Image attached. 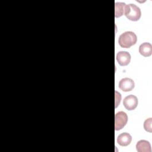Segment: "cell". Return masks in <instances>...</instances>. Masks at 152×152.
I'll return each instance as SVG.
<instances>
[{
	"label": "cell",
	"instance_id": "1",
	"mask_svg": "<svg viewBox=\"0 0 152 152\" xmlns=\"http://www.w3.org/2000/svg\"><path fill=\"white\" fill-rule=\"evenodd\" d=\"M137 41V35L132 31H128L122 33L118 39V43L123 48H129L134 45Z\"/></svg>",
	"mask_w": 152,
	"mask_h": 152
},
{
	"label": "cell",
	"instance_id": "2",
	"mask_svg": "<svg viewBox=\"0 0 152 152\" xmlns=\"http://www.w3.org/2000/svg\"><path fill=\"white\" fill-rule=\"evenodd\" d=\"M124 15L128 20L136 21L140 20L141 15V12L140 8L138 6L134 4H129L125 6Z\"/></svg>",
	"mask_w": 152,
	"mask_h": 152
},
{
	"label": "cell",
	"instance_id": "3",
	"mask_svg": "<svg viewBox=\"0 0 152 152\" xmlns=\"http://www.w3.org/2000/svg\"><path fill=\"white\" fill-rule=\"evenodd\" d=\"M128 122V116L123 111L117 112L115 115V129L119 131L122 129Z\"/></svg>",
	"mask_w": 152,
	"mask_h": 152
},
{
	"label": "cell",
	"instance_id": "4",
	"mask_svg": "<svg viewBox=\"0 0 152 152\" xmlns=\"http://www.w3.org/2000/svg\"><path fill=\"white\" fill-rule=\"evenodd\" d=\"M138 99L137 97L132 94L126 96L123 101V104L126 109L128 110H134L138 105Z\"/></svg>",
	"mask_w": 152,
	"mask_h": 152
},
{
	"label": "cell",
	"instance_id": "5",
	"mask_svg": "<svg viewBox=\"0 0 152 152\" xmlns=\"http://www.w3.org/2000/svg\"><path fill=\"white\" fill-rule=\"evenodd\" d=\"M135 87L134 81L129 78H124L119 83V88L123 91H130Z\"/></svg>",
	"mask_w": 152,
	"mask_h": 152
},
{
	"label": "cell",
	"instance_id": "6",
	"mask_svg": "<svg viewBox=\"0 0 152 152\" xmlns=\"http://www.w3.org/2000/svg\"><path fill=\"white\" fill-rule=\"evenodd\" d=\"M116 61L121 66L128 65L131 61V55L126 51H120L116 54Z\"/></svg>",
	"mask_w": 152,
	"mask_h": 152
},
{
	"label": "cell",
	"instance_id": "7",
	"mask_svg": "<svg viewBox=\"0 0 152 152\" xmlns=\"http://www.w3.org/2000/svg\"><path fill=\"white\" fill-rule=\"evenodd\" d=\"M132 141L131 135L127 132H123L119 135L117 138V142L119 145L121 146H127Z\"/></svg>",
	"mask_w": 152,
	"mask_h": 152
},
{
	"label": "cell",
	"instance_id": "8",
	"mask_svg": "<svg viewBox=\"0 0 152 152\" xmlns=\"http://www.w3.org/2000/svg\"><path fill=\"white\" fill-rule=\"evenodd\" d=\"M136 149L138 152H151V145L148 141L141 140L137 142Z\"/></svg>",
	"mask_w": 152,
	"mask_h": 152
},
{
	"label": "cell",
	"instance_id": "9",
	"mask_svg": "<svg viewBox=\"0 0 152 152\" xmlns=\"http://www.w3.org/2000/svg\"><path fill=\"white\" fill-rule=\"evenodd\" d=\"M140 53L144 57H147L152 54V45L148 42H144L139 47Z\"/></svg>",
	"mask_w": 152,
	"mask_h": 152
},
{
	"label": "cell",
	"instance_id": "10",
	"mask_svg": "<svg viewBox=\"0 0 152 152\" xmlns=\"http://www.w3.org/2000/svg\"><path fill=\"white\" fill-rule=\"evenodd\" d=\"M126 4L124 2H117L115 4V16L116 18L121 17L124 14Z\"/></svg>",
	"mask_w": 152,
	"mask_h": 152
},
{
	"label": "cell",
	"instance_id": "11",
	"mask_svg": "<svg viewBox=\"0 0 152 152\" xmlns=\"http://www.w3.org/2000/svg\"><path fill=\"white\" fill-rule=\"evenodd\" d=\"M151 125H152V118H151L145 119L144 122V129L148 132H152Z\"/></svg>",
	"mask_w": 152,
	"mask_h": 152
},
{
	"label": "cell",
	"instance_id": "12",
	"mask_svg": "<svg viewBox=\"0 0 152 152\" xmlns=\"http://www.w3.org/2000/svg\"><path fill=\"white\" fill-rule=\"evenodd\" d=\"M115 107H117L120 104L121 99V94L120 93L117 91H115Z\"/></svg>",
	"mask_w": 152,
	"mask_h": 152
}]
</instances>
